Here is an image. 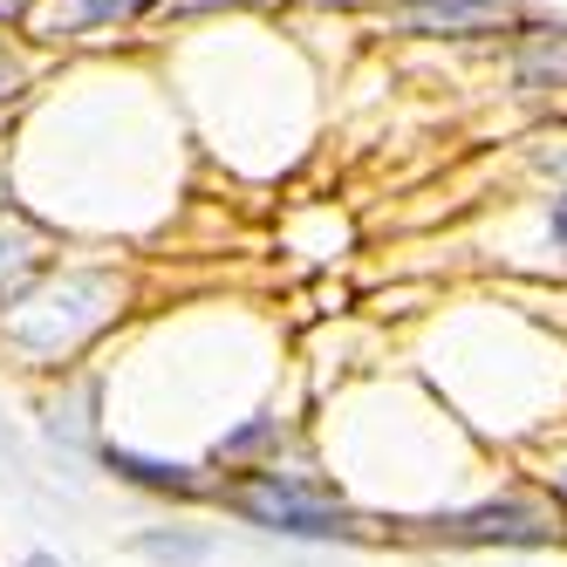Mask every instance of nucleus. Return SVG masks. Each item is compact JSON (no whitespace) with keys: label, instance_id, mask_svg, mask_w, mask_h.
Here are the masks:
<instances>
[{"label":"nucleus","instance_id":"7ed1b4c3","mask_svg":"<svg viewBox=\"0 0 567 567\" xmlns=\"http://www.w3.org/2000/svg\"><path fill=\"white\" fill-rule=\"evenodd\" d=\"M431 534L437 540H458V547H554L560 540V513L547 499L499 493V499H478L465 513L431 519Z\"/></svg>","mask_w":567,"mask_h":567},{"label":"nucleus","instance_id":"f257e3e1","mask_svg":"<svg viewBox=\"0 0 567 567\" xmlns=\"http://www.w3.org/2000/svg\"><path fill=\"white\" fill-rule=\"evenodd\" d=\"M110 315H116V280L110 274H49L42 288L8 301L0 342L28 362H62V355L83 349Z\"/></svg>","mask_w":567,"mask_h":567},{"label":"nucleus","instance_id":"2eb2a0df","mask_svg":"<svg viewBox=\"0 0 567 567\" xmlns=\"http://www.w3.org/2000/svg\"><path fill=\"white\" fill-rule=\"evenodd\" d=\"M21 567H62V560H55V554H28Z\"/></svg>","mask_w":567,"mask_h":567},{"label":"nucleus","instance_id":"ddd939ff","mask_svg":"<svg viewBox=\"0 0 567 567\" xmlns=\"http://www.w3.org/2000/svg\"><path fill=\"white\" fill-rule=\"evenodd\" d=\"M28 14V0H0V21H21Z\"/></svg>","mask_w":567,"mask_h":567},{"label":"nucleus","instance_id":"39448f33","mask_svg":"<svg viewBox=\"0 0 567 567\" xmlns=\"http://www.w3.org/2000/svg\"><path fill=\"white\" fill-rule=\"evenodd\" d=\"M42 260H49V233L34 226L28 213L0 206V308H8L14 295H28V288H34Z\"/></svg>","mask_w":567,"mask_h":567},{"label":"nucleus","instance_id":"1a4fd4ad","mask_svg":"<svg viewBox=\"0 0 567 567\" xmlns=\"http://www.w3.org/2000/svg\"><path fill=\"white\" fill-rule=\"evenodd\" d=\"M137 547L151 560H206V540H198V534H144Z\"/></svg>","mask_w":567,"mask_h":567},{"label":"nucleus","instance_id":"f03ea898","mask_svg":"<svg viewBox=\"0 0 567 567\" xmlns=\"http://www.w3.org/2000/svg\"><path fill=\"white\" fill-rule=\"evenodd\" d=\"M226 506L260 526V534H288V540H355V513L329 499L321 485H295L280 472H254L247 485H233Z\"/></svg>","mask_w":567,"mask_h":567},{"label":"nucleus","instance_id":"9b49d317","mask_svg":"<svg viewBox=\"0 0 567 567\" xmlns=\"http://www.w3.org/2000/svg\"><path fill=\"white\" fill-rule=\"evenodd\" d=\"M547 226H554V239H560V254H567V198H554V213H547Z\"/></svg>","mask_w":567,"mask_h":567},{"label":"nucleus","instance_id":"0eeeda50","mask_svg":"<svg viewBox=\"0 0 567 567\" xmlns=\"http://www.w3.org/2000/svg\"><path fill=\"white\" fill-rule=\"evenodd\" d=\"M403 14H411V28H424V34H472V28H499L506 21L499 0H403Z\"/></svg>","mask_w":567,"mask_h":567},{"label":"nucleus","instance_id":"6e6552de","mask_svg":"<svg viewBox=\"0 0 567 567\" xmlns=\"http://www.w3.org/2000/svg\"><path fill=\"white\" fill-rule=\"evenodd\" d=\"M144 8H151V0H83L75 21H83V28H116V21H137Z\"/></svg>","mask_w":567,"mask_h":567},{"label":"nucleus","instance_id":"4468645a","mask_svg":"<svg viewBox=\"0 0 567 567\" xmlns=\"http://www.w3.org/2000/svg\"><path fill=\"white\" fill-rule=\"evenodd\" d=\"M8 90H14V62H8V55H0V96H8Z\"/></svg>","mask_w":567,"mask_h":567},{"label":"nucleus","instance_id":"20e7f679","mask_svg":"<svg viewBox=\"0 0 567 567\" xmlns=\"http://www.w3.org/2000/svg\"><path fill=\"white\" fill-rule=\"evenodd\" d=\"M513 83L526 96H560L567 90V28L560 21H534L513 42Z\"/></svg>","mask_w":567,"mask_h":567},{"label":"nucleus","instance_id":"9d476101","mask_svg":"<svg viewBox=\"0 0 567 567\" xmlns=\"http://www.w3.org/2000/svg\"><path fill=\"white\" fill-rule=\"evenodd\" d=\"M274 437H280V417H254L247 431H233L219 444V458H247V452H260V444H274Z\"/></svg>","mask_w":567,"mask_h":567},{"label":"nucleus","instance_id":"423d86ee","mask_svg":"<svg viewBox=\"0 0 567 567\" xmlns=\"http://www.w3.org/2000/svg\"><path fill=\"white\" fill-rule=\"evenodd\" d=\"M103 465L124 478V485H144V493H157V499H206V478H198L192 465L144 458V452H131V444H103Z\"/></svg>","mask_w":567,"mask_h":567},{"label":"nucleus","instance_id":"f8f14e48","mask_svg":"<svg viewBox=\"0 0 567 567\" xmlns=\"http://www.w3.org/2000/svg\"><path fill=\"white\" fill-rule=\"evenodd\" d=\"M554 513H560V519H567V465H560V472H554Z\"/></svg>","mask_w":567,"mask_h":567}]
</instances>
